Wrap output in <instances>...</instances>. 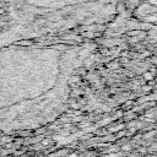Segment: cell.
<instances>
[{
    "label": "cell",
    "mask_w": 157,
    "mask_h": 157,
    "mask_svg": "<svg viewBox=\"0 0 157 157\" xmlns=\"http://www.w3.org/2000/svg\"><path fill=\"white\" fill-rule=\"evenodd\" d=\"M144 78H145L146 81H148V80H152V78H153V75H152V72H145V74H144Z\"/></svg>",
    "instance_id": "6da1fadb"
},
{
    "label": "cell",
    "mask_w": 157,
    "mask_h": 157,
    "mask_svg": "<svg viewBox=\"0 0 157 157\" xmlns=\"http://www.w3.org/2000/svg\"><path fill=\"white\" fill-rule=\"evenodd\" d=\"M121 148H123L124 151H126V150L129 151V150H131V146H130V145L128 144V145H123V147H121Z\"/></svg>",
    "instance_id": "7a4b0ae2"
},
{
    "label": "cell",
    "mask_w": 157,
    "mask_h": 157,
    "mask_svg": "<svg viewBox=\"0 0 157 157\" xmlns=\"http://www.w3.org/2000/svg\"><path fill=\"white\" fill-rule=\"evenodd\" d=\"M49 142H50V140H49V139L43 140V145H49Z\"/></svg>",
    "instance_id": "3957f363"
},
{
    "label": "cell",
    "mask_w": 157,
    "mask_h": 157,
    "mask_svg": "<svg viewBox=\"0 0 157 157\" xmlns=\"http://www.w3.org/2000/svg\"><path fill=\"white\" fill-rule=\"evenodd\" d=\"M147 2H150L152 6H155V5H156V0H147Z\"/></svg>",
    "instance_id": "277c9868"
},
{
    "label": "cell",
    "mask_w": 157,
    "mask_h": 157,
    "mask_svg": "<svg viewBox=\"0 0 157 157\" xmlns=\"http://www.w3.org/2000/svg\"><path fill=\"white\" fill-rule=\"evenodd\" d=\"M0 7H4V4H2V1H0Z\"/></svg>",
    "instance_id": "5b68a950"
}]
</instances>
